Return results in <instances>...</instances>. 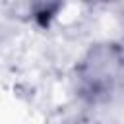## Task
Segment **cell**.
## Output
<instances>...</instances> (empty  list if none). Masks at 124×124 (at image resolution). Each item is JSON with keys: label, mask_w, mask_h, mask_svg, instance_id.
I'll return each mask as SVG.
<instances>
[{"label": "cell", "mask_w": 124, "mask_h": 124, "mask_svg": "<svg viewBox=\"0 0 124 124\" xmlns=\"http://www.w3.org/2000/svg\"><path fill=\"white\" fill-rule=\"evenodd\" d=\"M118 68V58L114 48H97L95 52H91V58L85 62V79L97 89L101 83L105 85L112 74Z\"/></svg>", "instance_id": "6da1fadb"}]
</instances>
